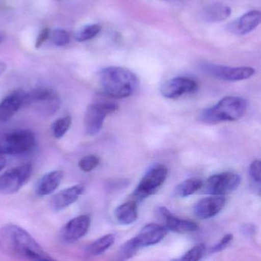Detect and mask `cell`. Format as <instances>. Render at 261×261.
I'll list each match as a JSON object with an SVG mask.
<instances>
[{
  "mask_svg": "<svg viewBox=\"0 0 261 261\" xmlns=\"http://www.w3.org/2000/svg\"><path fill=\"white\" fill-rule=\"evenodd\" d=\"M101 30L98 24H91L81 29L75 35V39L79 42H87L97 36Z\"/></svg>",
  "mask_w": 261,
  "mask_h": 261,
  "instance_id": "d4e9b609",
  "label": "cell"
},
{
  "mask_svg": "<svg viewBox=\"0 0 261 261\" xmlns=\"http://www.w3.org/2000/svg\"><path fill=\"white\" fill-rule=\"evenodd\" d=\"M27 92L22 90L13 91L0 102V123H6L25 106Z\"/></svg>",
  "mask_w": 261,
  "mask_h": 261,
  "instance_id": "4fadbf2b",
  "label": "cell"
},
{
  "mask_svg": "<svg viewBox=\"0 0 261 261\" xmlns=\"http://www.w3.org/2000/svg\"><path fill=\"white\" fill-rule=\"evenodd\" d=\"M167 229L156 224H149L140 230L134 238L140 248L158 244L167 234Z\"/></svg>",
  "mask_w": 261,
  "mask_h": 261,
  "instance_id": "e0dca14e",
  "label": "cell"
},
{
  "mask_svg": "<svg viewBox=\"0 0 261 261\" xmlns=\"http://www.w3.org/2000/svg\"><path fill=\"white\" fill-rule=\"evenodd\" d=\"M156 214L157 216L165 223V227L167 230L178 233H190L198 230L196 223L174 216L166 207H158Z\"/></svg>",
  "mask_w": 261,
  "mask_h": 261,
  "instance_id": "5bb4252c",
  "label": "cell"
},
{
  "mask_svg": "<svg viewBox=\"0 0 261 261\" xmlns=\"http://www.w3.org/2000/svg\"><path fill=\"white\" fill-rule=\"evenodd\" d=\"M0 250L13 257L54 260L29 232L16 224H6L0 228Z\"/></svg>",
  "mask_w": 261,
  "mask_h": 261,
  "instance_id": "6da1fadb",
  "label": "cell"
},
{
  "mask_svg": "<svg viewBox=\"0 0 261 261\" xmlns=\"http://www.w3.org/2000/svg\"><path fill=\"white\" fill-rule=\"evenodd\" d=\"M247 108V101L242 97H224L215 106L201 111L198 115V120L207 125L235 121L244 115Z\"/></svg>",
  "mask_w": 261,
  "mask_h": 261,
  "instance_id": "3957f363",
  "label": "cell"
},
{
  "mask_svg": "<svg viewBox=\"0 0 261 261\" xmlns=\"http://www.w3.org/2000/svg\"><path fill=\"white\" fill-rule=\"evenodd\" d=\"M2 42V37L0 36V42Z\"/></svg>",
  "mask_w": 261,
  "mask_h": 261,
  "instance_id": "e575fe53",
  "label": "cell"
},
{
  "mask_svg": "<svg viewBox=\"0 0 261 261\" xmlns=\"http://www.w3.org/2000/svg\"><path fill=\"white\" fill-rule=\"evenodd\" d=\"M116 218L120 224L129 225L137 221L138 206L136 201H129L121 204L114 212Z\"/></svg>",
  "mask_w": 261,
  "mask_h": 261,
  "instance_id": "44dd1931",
  "label": "cell"
},
{
  "mask_svg": "<svg viewBox=\"0 0 261 261\" xmlns=\"http://www.w3.org/2000/svg\"><path fill=\"white\" fill-rule=\"evenodd\" d=\"M100 163V159L95 155H87L79 161V166L81 170L90 172L94 170Z\"/></svg>",
  "mask_w": 261,
  "mask_h": 261,
  "instance_id": "4316f807",
  "label": "cell"
},
{
  "mask_svg": "<svg viewBox=\"0 0 261 261\" xmlns=\"http://www.w3.org/2000/svg\"><path fill=\"white\" fill-rule=\"evenodd\" d=\"M201 69L209 75L225 82L246 80L255 73V70L251 67H229L214 64H204Z\"/></svg>",
  "mask_w": 261,
  "mask_h": 261,
  "instance_id": "9c48e42d",
  "label": "cell"
},
{
  "mask_svg": "<svg viewBox=\"0 0 261 261\" xmlns=\"http://www.w3.org/2000/svg\"><path fill=\"white\" fill-rule=\"evenodd\" d=\"M50 36H51V31L49 29L45 28L42 30L36 39V48H40L49 39Z\"/></svg>",
  "mask_w": 261,
  "mask_h": 261,
  "instance_id": "1f68e13d",
  "label": "cell"
},
{
  "mask_svg": "<svg viewBox=\"0 0 261 261\" xmlns=\"http://www.w3.org/2000/svg\"><path fill=\"white\" fill-rule=\"evenodd\" d=\"M226 198L223 195H214L203 198L194 206V213L200 219H208L218 215L225 205Z\"/></svg>",
  "mask_w": 261,
  "mask_h": 261,
  "instance_id": "2e32d148",
  "label": "cell"
},
{
  "mask_svg": "<svg viewBox=\"0 0 261 261\" xmlns=\"http://www.w3.org/2000/svg\"><path fill=\"white\" fill-rule=\"evenodd\" d=\"M71 123H72V118L71 116L67 115L58 119L53 123V127H51L55 138L58 139V140L62 139L69 130Z\"/></svg>",
  "mask_w": 261,
  "mask_h": 261,
  "instance_id": "cb8c5ba5",
  "label": "cell"
},
{
  "mask_svg": "<svg viewBox=\"0 0 261 261\" xmlns=\"http://www.w3.org/2000/svg\"><path fill=\"white\" fill-rule=\"evenodd\" d=\"M140 249V247H139L137 243L136 242L134 238H132V239L126 241V242L119 249L118 254H117L118 259H121V260L129 259V258L133 257Z\"/></svg>",
  "mask_w": 261,
  "mask_h": 261,
  "instance_id": "484cf974",
  "label": "cell"
},
{
  "mask_svg": "<svg viewBox=\"0 0 261 261\" xmlns=\"http://www.w3.org/2000/svg\"><path fill=\"white\" fill-rule=\"evenodd\" d=\"M60 106L59 95L49 88H38L27 92L25 107H32L42 115H53L59 111Z\"/></svg>",
  "mask_w": 261,
  "mask_h": 261,
  "instance_id": "5b68a950",
  "label": "cell"
},
{
  "mask_svg": "<svg viewBox=\"0 0 261 261\" xmlns=\"http://www.w3.org/2000/svg\"><path fill=\"white\" fill-rule=\"evenodd\" d=\"M240 182L239 175L233 172H223L211 176L203 186L204 192L208 195H224L236 190Z\"/></svg>",
  "mask_w": 261,
  "mask_h": 261,
  "instance_id": "30bf717a",
  "label": "cell"
},
{
  "mask_svg": "<svg viewBox=\"0 0 261 261\" xmlns=\"http://www.w3.org/2000/svg\"><path fill=\"white\" fill-rule=\"evenodd\" d=\"M198 85L195 80L187 77H178L168 80L162 85L160 92L163 97L176 99L185 94L195 93Z\"/></svg>",
  "mask_w": 261,
  "mask_h": 261,
  "instance_id": "8fae6325",
  "label": "cell"
},
{
  "mask_svg": "<svg viewBox=\"0 0 261 261\" xmlns=\"http://www.w3.org/2000/svg\"><path fill=\"white\" fill-rule=\"evenodd\" d=\"M118 109L117 103L111 101H99L90 105L85 115V131L90 136L98 134L103 127L108 114Z\"/></svg>",
  "mask_w": 261,
  "mask_h": 261,
  "instance_id": "8992f818",
  "label": "cell"
},
{
  "mask_svg": "<svg viewBox=\"0 0 261 261\" xmlns=\"http://www.w3.org/2000/svg\"><path fill=\"white\" fill-rule=\"evenodd\" d=\"M241 231L247 236H251L255 233L256 231V227L253 224H247L242 225V228H241Z\"/></svg>",
  "mask_w": 261,
  "mask_h": 261,
  "instance_id": "d6a6232c",
  "label": "cell"
},
{
  "mask_svg": "<svg viewBox=\"0 0 261 261\" xmlns=\"http://www.w3.org/2000/svg\"><path fill=\"white\" fill-rule=\"evenodd\" d=\"M53 43L57 46H64L68 44L70 41L69 34L65 30L62 29H58L51 33V36Z\"/></svg>",
  "mask_w": 261,
  "mask_h": 261,
  "instance_id": "f1b7e54d",
  "label": "cell"
},
{
  "mask_svg": "<svg viewBox=\"0 0 261 261\" xmlns=\"http://www.w3.org/2000/svg\"><path fill=\"white\" fill-rule=\"evenodd\" d=\"M233 234L231 233H228V234H226L225 236L223 237L222 239L218 243V244H215L212 249H211L210 252L211 253H217V252L222 251L224 249L227 248L229 245H230V243L233 241Z\"/></svg>",
  "mask_w": 261,
  "mask_h": 261,
  "instance_id": "4dcf8cb0",
  "label": "cell"
},
{
  "mask_svg": "<svg viewBox=\"0 0 261 261\" xmlns=\"http://www.w3.org/2000/svg\"><path fill=\"white\" fill-rule=\"evenodd\" d=\"M91 218L84 215L70 220L62 230V238L65 242L74 243L83 238L89 230Z\"/></svg>",
  "mask_w": 261,
  "mask_h": 261,
  "instance_id": "7c38bea8",
  "label": "cell"
},
{
  "mask_svg": "<svg viewBox=\"0 0 261 261\" xmlns=\"http://www.w3.org/2000/svg\"><path fill=\"white\" fill-rule=\"evenodd\" d=\"M99 82L103 94L110 98H126L138 88L137 75L127 68L108 67L99 73Z\"/></svg>",
  "mask_w": 261,
  "mask_h": 261,
  "instance_id": "7a4b0ae2",
  "label": "cell"
},
{
  "mask_svg": "<svg viewBox=\"0 0 261 261\" xmlns=\"http://www.w3.org/2000/svg\"><path fill=\"white\" fill-rule=\"evenodd\" d=\"M85 186L75 185L62 189L51 198L50 206L56 212H60L77 201L85 192Z\"/></svg>",
  "mask_w": 261,
  "mask_h": 261,
  "instance_id": "9a60e30c",
  "label": "cell"
},
{
  "mask_svg": "<svg viewBox=\"0 0 261 261\" xmlns=\"http://www.w3.org/2000/svg\"><path fill=\"white\" fill-rule=\"evenodd\" d=\"M6 166H7V160L4 155L0 154V172L6 167Z\"/></svg>",
  "mask_w": 261,
  "mask_h": 261,
  "instance_id": "836d02e7",
  "label": "cell"
},
{
  "mask_svg": "<svg viewBox=\"0 0 261 261\" xmlns=\"http://www.w3.org/2000/svg\"><path fill=\"white\" fill-rule=\"evenodd\" d=\"M115 241V236L112 233L105 235L94 241L86 248L88 256H96L102 254L108 250Z\"/></svg>",
  "mask_w": 261,
  "mask_h": 261,
  "instance_id": "7402d4cb",
  "label": "cell"
},
{
  "mask_svg": "<svg viewBox=\"0 0 261 261\" xmlns=\"http://www.w3.org/2000/svg\"><path fill=\"white\" fill-rule=\"evenodd\" d=\"M168 169L164 165L152 166L142 178L134 192V196L143 199L155 193L166 181Z\"/></svg>",
  "mask_w": 261,
  "mask_h": 261,
  "instance_id": "ba28073f",
  "label": "cell"
},
{
  "mask_svg": "<svg viewBox=\"0 0 261 261\" xmlns=\"http://www.w3.org/2000/svg\"><path fill=\"white\" fill-rule=\"evenodd\" d=\"M203 184L204 182L202 180L199 179V178H192L185 180L175 188V195L177 196L181 197V198L193 195L203 187Z\"/></svg>",
  "mask_w": 261,
  "mask_h": 261,
  "instance_id": "603a6c76",
  "label": "cell"
},
{
  "mask_svg": "<svg viewBox=\"0 0 261 261\" xmlns=\"http://www.w3.org/2000/svg\"><path fill=\"white\" fill-rule=\"evenodd\" d=\"M36 137L31 130L20 129L0 135V154L22 155L34 148Z\"/></svg>",
  "mask_w": 261,
  "mask_h": 261,
  "instance_id": "277c9868",
  "label": "cell"
},
{
  "mask_svg": "<svg viewBox=\"0 0 261 261\" xmlns=\"http://www.w3.org/2000/svg\"><path fill=\"white\" fill-rule=\"evenodd\" d=\"M206 247L204 244H200L189 250L184 256L181 258L184 261H197L202 258L205 253Z\"/></svg>",
  "mask_w": 261,
  "mask_h": 261,
  "instance_id": "83f0119b",
  "label": "cell"
},
{
  "mask_svg": "<svg viewBox=\"0 0 261 261\" xmlns=\"http://www.w3.org/2000/svg\"><path fill=\"white\" fill-rule=\"evenodd\" d=\"M259 160H254L253 163L250 164V169H249V173L252 179L257 183L258 185L260 184L261 181V164Z\"/></svg>",
  "mask_w": 261,
  "mask_h": 261,
  "instance_id": "f546056e",
  "label": "cell"
},
{
  "mask_svg": "<svg viewBox=\"0 0 261 261\" xmlns=\"http://www.w3.org/2000/svg\"><path fill=\"white\" fill-rule=\"evenodd\" d=\"M33 165L24 164L13 168L0 175V193L11 195L27 184L33 175Z\"/></svg>",
  "mask_w": 261,
  "mask_h": 261,
  "instance_id": "52a82bcc",
  "label": "cell"
},
{
  "mask_svg": "<svg viewBox=\"0 0 261 261\" xmlns=\"http://www.w3.org/2000/svg\"><path fill=\"white\" fill-rule=\"evenodd\" d=\"M63 177L64 172L61 170L51 171L44 175L36 186V192L38 196H47L56 192Z\"/></svg>",
  "mask_w": 261,
  "mask_h": 261,
  "instance_id": "d6986e66",
  "label": "cell"
},
{
  "mask_svg": "<svg viewBox=\"0 0 261 261\" xmlns=\"http://www.w3.org/2000/svg\"><path fill=\"white\" fill-rule=\"evenodd\" d=\"M231 14V9L222 4H210L204 8L202 17L206 22H220L227 19Z\"/></svg>",
  "mask_w": 261,
  "mask_h": 261,
  "instance_id": "ffe728a7",
  "label": "cell"
},
{
  "mask_svg": "<svg viewBox=\"0 0 261 261\" xmlns=\"http://www.w3.org/2000/svg\"><path fill=\"white\" fill-rule=\"evenodd\" d=\"M260 12L252 10L232 22L229 25V30L233 34L244 36L254 30L260 23Z\"/></svg>",
  "mask_w": 261,
  "mask_h": 261,
  "instance_id": "ac0fdd59",
  "label": "cell"
}]
</instances>
